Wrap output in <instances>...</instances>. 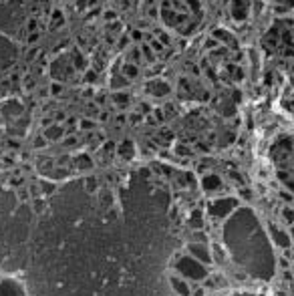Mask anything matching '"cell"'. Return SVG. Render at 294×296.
Returning a JSON list of instances; mask_svg holds the SVG:
<instances>
[{
    "label": "cell",
    "instance_id": "3957f363",
    "mask_svg": "<svg viewBox=\"0 0 294 296\" xmlns=\"http://www.w3.org/2000/svg\"><path fill=\"white\" fill-rule=\"evenodd\" d=\"M29 290L23 280L8 274H0V296H27Z\"/></svg>",
    "mask_w": 294,
    "mask_h": 296
},
{
    "label": "cell",
    "instance_id": "6da1fadb",
    "mask_svg": "<svg viewBox=\"0 0 294 296\" xmlns=\"http://www.w3.org/2000/svg\"><path fill=\"white\" fill-rule=\"evenodd\" d=\"M264 236L266 234L250 209H240L226 224V242L234 258L258 278H270L274 266Z\"/></svg>",
    "mask_w": 294,
    "mask_h": 296
},
{
    "label": "cell",
    "instance_id": "7a4b0ae2",
    "mask_svg": "<svg viewBox=\"0 0 294 296\" xmlns=\"http://www.w3.org/2000/svg\"><path fill=\"white\" fill-rule=\"evenodd\" d=\"M274 161L278 165V176H282L284 181H288L290 176H294V141L292 143H278L274 149ZM290 187L294 189V179L290 181Z\"/></svg>",
    "mask_w": 294,
    "mask_h": 296
}]
</instances>
